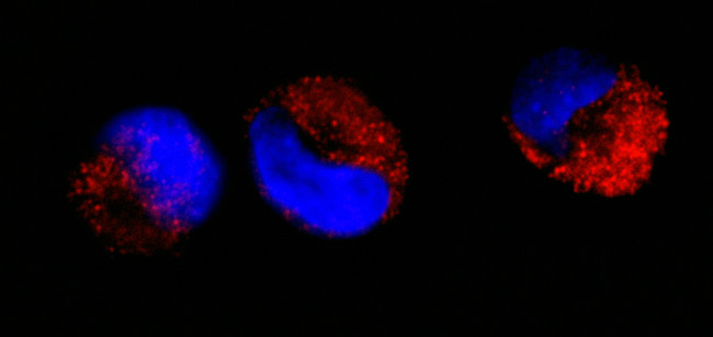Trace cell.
I'll use <instances>...</instances> for the list:
<instances>
[{
	"mask_svg": "<svg viewBox=\"0 0 713 337\" xmlns=\"http://www.w3.org/2000/svg\"><path fill=\"white\" fill-rule=\"evenodd\" d=\"M268 201L298 226L351 238L389 221L409 178L401 136L354 82L309 74L272 88L248 126Z\"/></svg>",
	"mask_w": 713,
	"mask_h": 337,
	"instance_id": "obj_1",
	"label": "cell"
},
{
	"mask_svg": "<svg viewBox=\"0 0 713 337\" xmlns=\"http://www.w3.org/2000/svg\"><path fill=\"white\" fill-rule=\"evenodd\" d=\"M102 142L103 171L127 195L139 229L169 243L201 224L222 188L219 162L208 142L182 113L147 108L122 115Z\"/></svg>",
	"mask_w": 713,
	"mask_h": 337,
	"instance_id": "obj_2",
	"label": "cell"
},
{
	"mask_svg": "<svg viewBox=\"0 0 713 337\" xmlns=\"http://www.w3.org/2000/svg\"><path fill=\"white\" fill-rule=\"evenodd\" d=\"M645 90H614L565 116L510 117V125L562 119L516 135L542 170L587 190L619 194L638 188L665 141L666 116Z\"/></svg>",
	"mask_w": 713,
	"mask_h": 337,
	"instance_id": "obj_3",
	"label": "cell"
}]
</instances>
